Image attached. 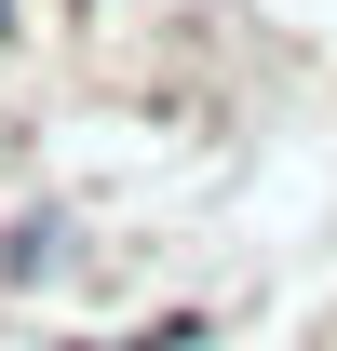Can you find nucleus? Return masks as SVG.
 <instances>
[{
	"label": "nucleus",
	"instance_id": "f257e3e1",
	"mask_svg": "<svg viewBox=\"0 0 337 351\" xmlns=\"http://www.w3.org/2000/svg\"><path fill=\"white\" fill-rule=\"evenodd\" d=\"M54 270H68V217H54V203H27V217L0 230V284H54Z\"/></svg>",
	"mask_w": 337,
	"mask_h": 351
},
{
	"label": "nucleus",
	"instance_id": "f03ea898",
	"mask_svg": "<svg viewBox=\"0 0 337 351\" xmlns=\"http://www.w3.org/2000/svg\"><path fill=\"white\" fill-rule=\"evenodd\" d=\"M82 351H189V324H149V338H82Z\"/></svg>",
	"mask_w": 337,
	"mask_h": 351
},
{
	"label": "nucleus",
	"instance_id": "7ed1b4c3",
	"mask_svg": "<svg viewBox=\"0 0 337 351\" xmlns=\"http://www.w3.org/2000/svg\"><path fill=\"white\" fill-rule=\"evenodd\" d=\"M14 14H27V0H0V41H14Z\"/></svg>",
	"mask_w": 337,
	"mask_h": 351
}]
</instances>
